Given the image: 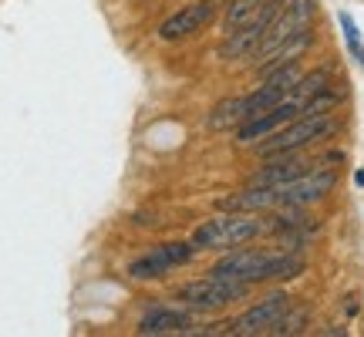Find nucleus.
I'll list each match as a JSON object with an SVG mask.
<instances>
[{
    "label": "nucleus",
    "mask_w": 364,
    "mask_h": 337,
    "mask_svg": "<svg viewBox=\"0 0 364 337\" xmlns=\"http://www.w3.org/2000/svg\"><path fill=\"white\" fill-rule=\"evenodd\" d=\"M220 206L230 213H267V209H280V193L277 186H250L243 193L226 196Z\"/></svg>",
    "instance_id": "nucleus-11"
},
{
    "label": "nucleus",
    "mask_w": 364,
    "mask_h": 337,
    "mask_svg": "<svg viewBox=\"0 0 364 337\" xmlns=\"http://www.w3.org/2000/svg\"><path fill=\"white\" fill-rule=\"evenodd\" d=\"M321 91H327V71L324 68H321V71H311V75H300V81L294 85V98H297V102H307V98L321 95Z\"/></svg>",
    "instance_id": "nucleus-16"
},
{
    "label": "nucleus",
    "mask_w": 364,
    "mask_h": 337,
    "mask_svg": "<svg viewBox=\"0 0 364 337\" xmlns=\"http://www.w3.org/2000/svg\"><path fill=\"white\" fill-rule=\"evenodd\" d=\"M338 21H341V27H344V38H348V48H351V54L364 65V41H361V31H358V24H354V17L341 11Z\"/></svg>",
    "instance_id": "nucleus-18"
},
{
    "label": "nucleus",
    "mask_w": 364,
    "mask_h": 337,
    "mask_svg": "<svg viewBox=\"0 0 364 337\" xmlns=\"http://www.w3.org/2000/svg\"><path fill=\"white\" fill-rule=\"evenodd\" d=\"M334 186H338V172L334 168H307L294 182L277 186V193H280V206H311L317 199H324Z\"/></svg>",
    "instance_id": "nucleus-7"
},
{
    "label": "nucleus",
    "mask_w": 364,
    "mask_h": 337,
    "mask_svg": "<svg viewBox=\"0 0 364 337\" xmlns=\"http://www.w3.org/2000/svg\"><path fill=\"white\" fill-rule=\"evenodd\" d=\"M213 4L209 0H196V4H186L179 14H172L169 21H162L159 24V38L162 41H182L196 34V31H203V27L213 21Z\"/></svg>",
    "instance_id": "nucleus-10"
},
{
    "label": "nucleus",
    "mask_w": 364,
    "mask_h": 337,
    "mask_svg": "<svg viewBox=\"0 0 364 337\" xmlns=\"http://www.w3.org/2000/svg\"><path fill=\"white\" fill-rule=\"evenodd\" d=\"M247 290H250V284H243V280L209 273L203 280L182 284L179 290H176V300H182L186 307H196V311H213V307H226V304H233V300H243Z\"/></svg>",
    "instance_id": "nucleus-4"
},
{
    "label": "nucleus",
    "mask_w": 364,
    "mask_h": 337,
    "mask_svg": "<svg viewBox=\"0 0 364 337\" xmlns=\"http://www.w3.org/2000/svg\"><path fill=\"white\" fill-rule=\"evenodd\" d=\"M307 172V162L304 159H297L294 152H287V156H273L270 166H263L253 179H250V186H287V182H294L297 176H304Z\"/></svg>",
    "instance_id": "nucleus-12"
},
{
    "label": "nucleus",
    "mask_w": 364,
    "mask_h": 337,
    "mask_svg": "<svg viewBox=\"0 0 364 337\" xmlns=\"http://www.w3.org/2000/svg\"><path fill=\"white\" fill-rule=\"evenodd\" d=\"M290 307V297L287 294H270V297L250 307L247 314H240L233 324H226L230 334H240V337H257V334H270V327L284 317V311Z\"/></svg>",
    "instance_id": "nucleus-8"
},
{
    "label": "nucleus",
    "mask_w": 364,
    "mask_h": 337,
    "mask_svg": "<svg viewBox=\"0 0 364 337\" xmlns=\"http://www.w3.org/2000/svg\"><path fill=\"white\" fill-rule=\"evenodd\" d=\"M189 331V314L186 311H172V307H152V311L145 314L142 321H139V334H186Z\"/></svg>",
    "instance_id": "nucleus-13"
},
{
    "label": "nucleus",
    "mask_w": 364,
    "mask_h": 337,
    "mask_svg": "<svg viewBox=\"0 0 364 337\" xmlns=\"http://www.w3.org/2000/svg\"><path fill=\"white\" fill-rule=\"evenodd\" d=\"M311 41H314V34H311V27L307 31H300V34H294V38H287L277 51H270L267 58H260L257 65H260V75H270V71H277V68H284V65H290V61H297L300 54L311 48Z\"/></svg>",
    "instance_id": "nucleus-14"
},
{
    "label": "nucleus",
    "mask_w": 364,
    "mask_h": 337,
    "mask_svg": "<svg viewBox=\"0 0 364 337\" xmlns=\"http://www.w3.org/2000/svg\"><path fill=\"white\" fill-rule=\"evenodd\" d=\"M263 4H267V0H230V4H226V17H223V31L233 34L240 27H247L250 21L263 11Z\"/></svg>",
    "instance_id": "nucleus-15"
},
{
    "label": "nucleus",
    "mask_w": 364,
    "mask_h": 337,
    "mask_svg": "<svg viewBox=\"0 0 364 337\" xmlns=\"http://www.w3.org/2000/svg\"><path fill=\"white\" fill-rule=\"evenodd\" d=\"M193 257H196V243H162L152 253L132 260L129 277H135V280H159V277H166L169 270L189 263Z\"/></svg>",
    "instance_id": "nucleus-6"
},
{
    "label": "nucleus",
    "mask_w": 364,
    "mask_h": 337,
    "mask_svg": "<svg viewBox=\"0 0 364 337\" xmlns=\"http://www.w3.org/2000/svg\"><path fill=\"white\" fill-rule=\"evenodd\" d=\"M300 108H304V102H297V98L290 95V98H284L280 105L267 108L263 115L243 122V125L236 129V139H240V142H260V139L273 135V132H280L287 122H294V118L300 115Z\"/></svg>",
    "instance_id": "nucleus-9"
},
{
    "label": "nucleus",
    "mask_w": 364,
    "mask_h": 337,
    "mask_svg": "<svg viewBox=\"0 0 364 337\" xmlns=\"http://www.w3.org/2000/svg\"><path fill=\"white\" fill-rule=\"evenodd\" d=\"M263 230L267 226L260 220H253V213H226V216L203 223L193 233V243L196 250H233L257 240Z\"/></svg>",
    "instance_id": "nucleus-2"
},
{
    "label": "nucleus",
    "mask_w": 364,
    "mask_h": 337,
    "mask_svg": "<svg viewBox=\"0 0 364 337\" xmlns=\"http://www.w3.org/2000/svg\"><path fill=\"white\" fill-rule=\"evenodd\" d=\"M284 7H287L284 0H267V4H263V11L257 14L247 27H240V31H233V34H226V41H223V48H220V58H226V61L253 58L257 48H260V41L267 38V31L273 27V21L280 17Z\"/></svg>",
    "instance_id": "nucleus-5"
},
{
    "label": "nucleus",
    "mask_w": 364,
    "mask_h": 337,
    "mask_svg": "<svg viewBox=\"0 0 364 337\" xmlns=\"http://www.w3.org/2000/svg\"><path fill=\"white\" fill-rule=\"evenodd\" d=\"M304 324H307V311H290V307H287L284 317H280V321L270 327V334H277V337L300 334V331H304Z\"/></svg>",
    "instance_id": "nucleus-17"
},
{
    "label": "nucleus",
    "mask_w": 364,
    "mask_h": 337,
    "mask_svg": "<svg viewBox=\"0 0 364 337\" xmlns=\"http://www.w3.org/2000/svg\"><path fill=\"white\" fill-rule=\"evenodd\" d=\"M338 129V122L327 115H297L294 122H287L280 132L267 135V142L260 145V156H287V152H300L304 145L324 139Z\"/></svg>",
    "instance_id": "nucleus-3"
},
{
    "label": "nucleus",
    "mask_w": 364,
    "mask_h": 337,
    "mask_svg": "<svg viewBox=\"0 0 364 337\" xmlns=\"http://www.w3.org/2000/svg\"><path fill=\"white\" fill-rule=\"evenodd\" d=\"M209 273L233 277L243 284H260V280H290L304 273V260L290 253H263V250H236L223 257Z\"/></svg>",
    "instance_id": "nucleus-1"
}]
</instances>
